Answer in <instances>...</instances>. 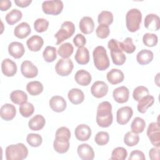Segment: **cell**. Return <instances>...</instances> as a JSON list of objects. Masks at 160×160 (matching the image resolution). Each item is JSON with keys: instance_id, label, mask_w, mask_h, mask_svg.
Masks as SVG:
<instances>
[{"instance_id": "obj_1", "label": "cell", "mask_w": 160, "mask_h": 160, "mask_svg": "<svg viewBox=\"0 0 160 160\" xmlns=\"http://www.w3.org/2000/svg\"><path fill=\"white\" fill-rule=\"evenodd\" d=\"M96 122L101 128H108L112 122V105L108 101L101 102L97 108Z\"/></svg>"}, {"instance_id": "obj_2", "label": "cell", "mask_w": 160, "mask_h": 160, "mask_svg": "<svg viewBox=\"0 0 160 160\" xmlns=\"http://www.w3.org/2000/svg\"><path fill=\"white\" fill-rule=\"evenodd\" d=\"M7 160H22L28 155V149L23 143L11 144L5 151Z\"/></svg>"}, {"instance_id": "obj_3", "label": "cell", "mask_w": 160, "mask_h": 160, "mask_svg": "<svg viewBox=\"0 0 160 160\" xmlns=\"http://www.w3.org/2000/svg\"><path fill=\"white\" fill-rule=\"evenodd\" d=\"M93 61L95 67L99 71H104L109 67V59L106 49L102 46L94 48L92 52Z\"/></svg>"}, {"instance_id": "obj_4", "label": "cell", "mask_w": 160, "mask_h": 160, "mask_svg": "<svg viewBox=\"0 0 160 160\" xmlns=\"http://www.w3.org/2000/svg\"><path fill=\"white\" fill-rule=\"evenodd\" d=\"M142 20L141 12L136 8L129 10L126 15V25L129 31L134 32L140 28Z\"/></svg>"}, {"instance_id": "obj_5", "label": "cell", "mask_w": 160, "mask_h": 160, "mask_svg": "<svg viewBox=\"0 0 160 160\" xmlns=\"http://www.w3.org/2000/svg\"><path fill=\"white\" fill-rule=\"evenodd\" d=\"M108 47L110 49L111 57L115 65H122L126 59V55L119 48V41L116 39H111L108 41Z\"/></svg>"}, {"instance_id": "obj_6", "label": "cell", "mask_w": 160, "mask_h": 160, "mask_svg": "<svg viewBox=\"0 0 160 160\" xmlns=\"http://www.w3.org/2000/svg\"><path fill=\"white\" fill-rule=\"evenodd\" d=\"M75 32V26L71 21H64L61 26L60 29L55 34L54 37L57 39L56 44H60L64 41L71 38Z\"/></svg>"}, {"instance_id": "obj_7", "label": "cell", "mask_w": 160, "mask_h": 160, "mask_svg": "<svg viewBox=\"0 0 160 160\" xmlns=\"http://www.w3.org/2000/svg\"><path fill=\"white\" fill-rule=\"evenodd\" d=\"M63 2L60 0L45 1L42 3V11L46 14L58 15L63 9Z\"/></svg>"}, {"instance_id": "obj_8", "label": "cell", "mask_w": 160, "mask_h": 160, "mask_svg": "<svg viewBox=\"0 0 160 160\" xmlns=\"http://www.w3.org/2000/svg\"><path fill=\"white\" fill-rule=\"evenodd\" d=\"M73 68V62L70 59L62 58L57 62L55 66V70L58 75L67 76L71 73Z\"/></svg>"}, {"instance_id": "obj_9", "label": "cell", "mask_w": 160, "mask_h": 160, "mask_svg": "<svg viewBox=\"0 0 160 160\" xmlns=\"http://www.w3.org/2000/svg\"><path fill=\"white\" fill-rule=\"evenodd\" d=\"M147 136L151 144L157 148L160 146V128L158 122H151L147 129Z\"/></svg>"}, {"instance_id": "obj_10", "label": "cell", "mask_w": 160, "mask_h": 160, "mask_svg": "<svg viewBox=\"0 0 160 160\" xmlns=\"http://www.w3.org/2000/svg\"><path fill=\"white\" fill-rule=\"evenodd\" d=\"M133 114V110L129 106H124L118 109L116 112L117 122L121 125L127 124Z\"/></svg>"}, {"instance_id": "obj_11", "label": "cell", "mask_w": 160, "mask_h": 160, "mask_svg": "<svg viewBox=\"0 0 160 160\" xmlns=\"http://www.w3.org/2000/svg\"><path fill=\"white\" fill-rule=\"evenodd\" d=\"M108 86L105 82L97 81L92 84L91 88V92L94 97L101 98L108 94Z\"/></svg>"}, {"instance_id": "obj_12", "label": "cell", "mask_w": 160, "mask_h": 160, "mask_svg": "<svg viewBox=\"0 0 160 160\" xmlns=\"http://www.w3.org/2000/svg\"><path fill=\"white\" fill-rule=\"evenodd\" d=\"M21 72L26 78H34L38 74V69L31 61L26 60L21 64Z\"/></svg>"}, {"instance_id": "obj_13", "label": "cell", "mask_w": 160, "mask_h": 160, "mask_svg": "<svg viewBox=\"0 0 160 160\" xmlns=\"http://www.w3.org/2000/svg\"><path fill=\"white\" fill-rule=\"evenodd\" d=\"M17 65L11 59L6 58L1 62V70L3 74L7 77H12L17 72Z\"/></svg>"}, {"instance_id": "obj_14", "label": "cell", "mask_w": 160, "mask_h": 160, "mask_svg": "<svg viewBox=\"0 0 160 160\" xmlns=\"http://www.w3.org/2000/svg\"><path fill=\"white\" fill-rule=\"evenodd\" d=\"M112 96L114 101L118 103H124L129 99V91L126 86H120L114 89Z\"/></svg>"}, {"instance_id": "obj_15", "label": "cell", "mask_w": 160, "mask_h": 160, "mask_svg": "<svg viewBox=\"0 0 160 160\" xmlns=\"http://www.w3.org/2000/svg\"><path fill=\"white\" fill-rule=\"evenodd\" d=\"M49 104L51 109L56 112H61L64 111L67 106L66 100L63 97L60 96H52L49 100Z\"/></svg>"}, {"instance_id": "obj_16", "label": "cell", "mask_w": 160, "mask_h": 160, "mask_svg": "<svg viewBox=\"0 0 160 160\" xmlns=\"http://www.w3.org/2000/svg\"><path fill=\"white\" fill-rule=\"evenodd\" d=\"M74 134L78 140L86 141L91 136V129L87 124H81L75 128Z\"/></svg>"}, {"instance_id": "obj_17", "label": "cell", "mask_w": 160, "mask_h": 160, "mask_svg": "<svg viewBox=\"0 0 160 160\" xmlns=\"http://www.w3.org/2000/svg\"><path fill=\"white\" fill-rule=\"evenodd\" d=\"M77 152L79 157L82 160H92L94 158V152L92 148L86 143L79 145Z\"/></svg>"}, {"instance_id": "obj_18", "label": "cell", "mask_w": 160, "mask_h": 160, "mask_svg": "<svg viewBox=\"0 0 160 160\" xmlns=\"http://www.w3.org/2000/svg\"><path fill=\"white\" fill-rule=\"evenodd\" d=\"M16 114V109L15 106L9 103H6L2 105L0 109V116L5 121H11Z\"/></svg>"}, {"instance_id": "obj_19", "label": "cell", "mask_w": 160, "mask_h": 160, "mask_svg": "<svg viewBox=\"0 0 160 160\" xmlns=\"http://www.w3.org/2000/svg\"><path fill=\"white\" fill-rule=\"evenodd\" d=\"M144 27L151 31H158L160 28L159 17L155 14L146 15L144 22Z\"/></svg>"}, {"instance_id": "obj_20", "label": "cell", "mask_w": 160, "mask_h": 160, "mask_svg": "<svg viewBox=\"0 0 160 160\" xmlns=\"http://www.w3.org/2000/svg\"><path fill=\"white\" fill-rule=\"evenodd\" d=\"M9 54L15 59L21 58L25 52L23 44L19 42H12L8 46Z\"/></svg>"}, {"instance_id": "obj_21", "label": "cell", "mask_w": 160, "mask_h": 160, "mask_svg": "<svg viewBox=\"0 0 160 160\" xmlns=\"http://www.w3.org/2000/svg\"><path fill=\"white\" fill-rule=\"evenodd\" d=\"M81 31L85 34H89L93 32L94 29V22L92 18L84 16L81 18L79 24Z\"/></svg>"}, {"instance_id": "obj_22", "label": "cell", "mask_w": 160, "mask_h": 160, "mask_svg": "<svg viewBox=\"0 0 160 160\" xmlns=\"http://www.w3.org/2000/svg\"><path fill=\"white\" fill-rule=\"evenodd\" d=\"M107 80L111 84H118L123 81L124 78V73L118 69H112L106 74Z\"/></svg>"}, {"instance_id": "obj_23", "label": "cell", "mask_w": 160, "mask_h": 160, "mask_svg": "<svg viewBox=\"0 0 160 160\" xmlns=\"http://www.w3.org/2000/svg\"><path fill=\"white\" fill-rule=\"evenodd\" d=\"M74 79L79 85L86 86L90 84L92 78L91 74L88 71L84 69H80L76 72Z\"/></svg>"}, {"instance_id": "obj_24", "label": "cell", "mask_w": 160, "mask_h": 160, "mask_svg": "<svg viewBox=\"0 0 160 160\" xmlns=\"http://www.w3.org/2000/svg\"><path fill=\"white\" fill-rule=\"evenodd\" d=\"M26 44L30 51L37 52L42 48L44 44V40L41 36L34 35L27 40Z\"/></svg>"}, {"instance_id": "obj_25", "label": "cell", "mask_w": 160, "mask_h": 160, "mask_svg": "<svg viewBox=\"0 0 160 160\" xmlns=\"http://www.w3.org/2000/svg\"><path fill=\"white\" fill-rule=\"evenodd\" d=\"M31 32V29L29 24L26 22L19 24L14 30V34L19 39H24L28 37Z\"/></svg>"}, {"instance_id": "obj_26", "label": "cell", "mask_w": 160, "mask_h": 160, "mask_svg": "<svg viewBox=\"0 0 160 160\" xmlns=\"http://www.w3.org/2000/svg\"><path fill=\"white\" fill-rule=\"evenodd\" d=\"M68 97L70 102L74 104H81L84 99V92L78 88H72L69 90Z\"/></svg>"}, {"instance_id": "obj_27", "label": "cell", "mask_w": 160, "mask_h": 160, "mask_svg": "<svg viewBox=\"0 0 160 160\" xmlns=\"http://www.w3.org/2000/svg\"><path fill=\"white\" fill-rule=\"evenodd\" d=\"M45 124V118L42 115L36 114L29 121L28 126L32 131H39L44 128Z\"/></svg>"}, {"instance_id": "obj_28", "label": "cell", "mask_w": 160, "mask_h": 160, "mask_svg": "<svg viewBox=\"0 0 160 160\" xmlns=\"http://www.w3.org/2000/svg\"><path fill=\"white\" fill-rule=\"evenodd\" d=\"M76 61L79 64H86L89 61V52L85 47L78 48L74 56Z\"/></svg>"}, {"instance_id": "obj_29", "label": "cell", "mask_w": 160, "mask_h": 160, "mask_svg": "<svg viewBox=\"0 0 160 160\" xmlns=\"http://www.w3.org/2000/svg\"><path fill=\"white\" fill-rule=\"evenodd\" d=\"M153 58V52L149 49H142L136 55V60L141 65H146L150 63Z\"/></svg>"}, {"instance_id": "obj_30", "label": "cell", "mask_w": 160, "mask_h": 160, "mask_svg": "<svg viewBox=\"0 0 160 160\" xmlns=\"http://www.w3.org/2000/svg\"><path fill=\"white\" fill-rule=\"evenodd\" d=\"M154 102V98L151 95H147L142 98L139 101L137 106L138 111L140 113H145L147 111V109L152 106Z\"/></svg>"}, {"instance_id": "obj_31", "label": "cell", "mask_w": 160, "mask_h": 160, "mask_svg": "<svg viewBox=\"0 0 160 160\" xmlns=\"http://www.w3.org/2000/svg\"><path fill=\"white\" fill-rule=\"evenodd\" d=\"M10 99L13 103L21 105L27 102L28 95L23 91L15 90L11 92L10 94Z\"/></svg>"}, {"instance_id": "obj_32", "label": "cell", "mask_w": 160, "mask_h": 160, "mask_svg": "<svg viewBox=\"0 0 160 160\" xmlns=\"http://www.w3.org/2000/svg\"><path fill=\"white\" fill-rule=\"evenodd\" d=\"M26 90L31 96H38L43 91L42 84L38 81L29 82L26 85Z\"/></svg>"}, {"instance_id": "obj_33", "label": "cell", "mask_w": 160, "mask_h": 160, "mask_svg": "<svg viewBox=\"0 0 160 160\" xmlns=\"http://www.w3.org/2000/svg\"><path fill=\"white\" fill-rule=\"evenodd\" d=\"M22 17V12L18 9H13L6 16V21L9 25H13L19 21Z\"/></svg>"}, {"instance_id": "obj_34", "label": "cell", "mask_w": 160, "mask_h": 160, "mask_svg": "<svg viewBox=\"0 0 160 160\" xmlns=\"http://www.w3.org/2000/svg\"><path fill=\"white\" fill-rule=\"evenodd\" d=\"M74 51L72 45L69 42H65L62 44L58 48V54L64 59L69 58Z\"/></svg>"}, {"instance_id": "obj_35", "label": "cell", "mask_w": 160, "mask_h": 160, "mask_svg": "<svg viewBox=\"0 0 160 160\" xmlns=\"http://www.w3.org/2000/svg\"><path fill=\"white\" fill-rule=\"evenodd\" d=\"M146 128V122L144 119L140 117L135 118L131 122V128L132 132L139 134L144 131Z\"/></svg>"}, {"instance_id": "obj_36", "label": "cell", "mask_w": 160, "mask_h": 160, "mask_svg": "<svg viewBox=\"0 0 160 160\" xmlns=\"http://www.w3.org/2000/svg\"><path fill=\"white\" fill-rule=\"evenodd\" d=\"M55 135V139L57 141L60 142H66L69 141L71 138V132L68 128L62 126L57 129Z\"/></svg>"}, {"instance_id": "obj_37", "label": "cell", "mask_w": 160, "mask_h": 160, "mask_svg": "<svg viewBox=\"0 0 160 160\" xmlns=\"http://www.w3.org/2000/svg\"><path fill=\"white\" fill-rule=\"evenodd\" d=\"M113 14L108 11H101L98 17V22L99 24H105L109 26L113 22Z\"/></svg>"}, {"instance_id": "obj_38", "label": "cell", "mask_w": 160, "mask_h": 160, "mask_svg": "<svg viewBox=\"0 0 160 160\" xmlns=\"http://www.w3.org/2000/svg\"><path fill=\"white\" fill-rule=\"evenodd\" d=\"M42 56L46 62H53L57 58L56 48L55 47L50 46H46L42 52Z\"/></svg>"}, {"instance_id": "obj_39", "label": "cell", "mask_w": 160, "mask_h": 160, "mask_svg": "<svg viewBox=\"0 0 160 160\" xmlns=\"http://www.w3.org/2000/svg\"><path fill=\"white\" fill-rule=\"evenodd\" d=\"M119 48L122 51L128 54H131L136 50V46L134 45L132 42V39L131 38H126L122 42H119Z\"/></svg>"}, {"instance_id": "obj_40", "label": "cell", "mask_w": 160, "mask_h": 160, "mask_svg": "<svg viewBox=\"0 0 160 160\" xmlns=\"http://www.w3.org/2000/svg\"><path fill=\"white\" fill-rule=\"evenodd\" d=\"M139 141V136L138 134L131 131L126 132L124 136V142L126 145L132 147L138 144Z\"/></svg>"}, {"instance_id": "obj_41", "label": "cell", "mask_w": 160, "mask_h": 160, "mask_svg": "<svg viewBox=\"0 0 160 160\" xmlns=\"http://www.w3.org/2000/svg\"><path fill=\"white\" fill-rule=\"evenodd\" d=\"M128 156L126 149L122 147H117L114 148L111 153V159L112 160H124Z\"/></svg>"}, {"instance_id": "obj_42", "label": "cell", "mask_w": 160, "mask_h": 160, "mask_svg": "<svg viewBox=\"0 0 160 160\" xmlns=\"http://www.w3.org/2000/svg\"><path fill=\"white\" fill-rule=\"evenodd\" d=\"M19 111L22 116L29 118L34 113V107L32 103L26 102L20 106Z\"/></svg>"}, {"instance_id": "obj_43", "label": "cell", "mask_w": 160, "mask_h": 160, "mask_svg": "<svg viewBox=\"0 0 160 160\" xmlns=\"http://www.w3.org/2000/svg\"><path fill=\"white\" fill-rule=\"evenodd\" d=\"M27 142L32 147L37 148L41 145L42 142V139L41 135L39 134L30 133L26 138Z\"/></svg>"}, {"instance_id": "obj_44", "label": "cell", "mask_w": 160, "mask_h": 160, "mask_svg": "<svg viewBox=\"0 0 160 160\" xmlns=\"http://www.w3.org/2000/svg\"><path fill=\"white\" fill-rule=\"evenodd\" d=\"M158 41V38L156 34L153 33L147 32L142 37L143 44L148 47L155 46Z\"/></svg>"}, {"instance_id": "obj_45", "label": "cell", "mask_w": 160, "mask_h": 160, "mask_svg": "<svg viewBox=\"0 0 160 160\" xmlns=\"http://www.w3.org/2000/svg\"><path fill=\"white\" fill-rule=\"evenodd\" d=\"M149 94L148 89L144 86H137L133 91L132 97L134 99L139 102L142 98Z\"/></svg>"}, {"instance_id": "obj_46", "label": "cell", "mask_w": 160, "mask_h": 160, "mask_svg": "<svg viewBox=\"0 0 160 160\" xmlns=\"http://www.w3.org/2000/svg\"><path fill=\"white\" fill-rule=\"evenodd\" d=\"M49 26V21L44 18H38L34 22V28L38 32H42L47 31Z\"/></svg>"}, {"instance_id": "obj_47", "label": "cell", "mask_w": 160, "mask_h": 160, "mask_svg": "<svg viewBox=\"0 0 160 160\" xmlns=\"http://www.w3.org/2000/svg\"><path fill=\"white\" fill-rule=\"evenodd\" d=\"M69 142H60L54 139L53 142V148L59 154H64L66 152L69 148Z\"/></svg>"}, {"instance_id": "obj_48", "label": "cell", "mask_w": 160, "mask_h": 160, "mask_svg": "<svg viewBox=\"0 0 160 160\" xmlns=\"http://www.w3.org/2000/svg\"><path fill=\"white\" fill-rule=\"evenodd\" d=\"M109 140V135L108 132L105 131L98 132L94 138L95 142L99 146H104L108 143Z\"/></svg>"}, {"instance_id": "obj_49", "label": "cell", "mask_w": 160, "mask_h": 160, "mask_svg": "<svg viewBox=\"0 0 160 160\" xmlns=\"http://www.w3.org/2000/svg\"><path fill=\"white\" fill-rule=\"evenodd\" d=\"M96 33L97 36L101 39L107 38L110 33L109 26L105 24H99L96 29Z\"/></svg>"}, {"instance_id": "obj_50", "label": "cell", "mask_w": 160, "mask_h": 160, "mask_svg": "<svg viewBox=\"0 0 160 160\" xmlns=\"http://www.w3.org/2000/svg\"><path fill=\"white\" fill-rule=\"evenodd\" d=\"M86 42V39L84 35L81 34H77L73 39V43L78 48L84 47Z\"/></svg>"}, {"instance_id": "obj_51", "label": "cell", "mask_w": 160, "mask_h": 160, "mask_svg": "<svg viewBox=\"0 0 160 160\" xmlns=\"http://www.w3.org/2000/svg\"><path fill=\"white\" fill-rule=\"evenodd\" d=\"M129 160H145L146 157L143 152L139 150L132 151L128 158Z\"/></svg>"}, {"instance_id": "obj_52", "label": "cell", "mask_w": 160, "mask_h": 160, "mask_svg": "<svg viewBox=\"0 0 160 160\" xmlns=\"http://www.w3.org/2000/svg\"><path fill=\"white\" fill-rule=\"evenodd\" d=\"M149 156L151 160H159V148H151L149 151Z\"/></svg>"}, {"instance_id": "obj_53", "label": "cell", "mask_w": 160, "mask_h": 160, "mask_svg": "<svg viewBox=\"0 0 160 160\" xmlns=\"http://www.w3.org/2000/svg\"><path fill=\"white\" fill-rule=\"evenodd\" d=\"M15 4L20 8L28 7L32 2L31 0H14Z\"/></svg>"}, {"instance_id": "obj_54", "label": "cell", "mask_w": 160, "mask_h": 160, "mask_svg": "<svg viewBox=\"0 0 160 160\" xmlns=\"http://www.w3.org/2000/svg\"><path fill=\"white\" fill-rule=\"evenodd\" d=\"M11 7V1L9 0L2 1L0 2V9L1 11H7L8 9H9Z\"/></svg>"}]
</instances>
